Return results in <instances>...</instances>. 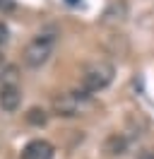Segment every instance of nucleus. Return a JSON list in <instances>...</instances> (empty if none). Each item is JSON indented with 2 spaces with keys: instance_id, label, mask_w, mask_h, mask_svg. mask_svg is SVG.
<instances>
[{
  "instance_id": "obj_9",
  "label": "nucleus",
  "mask_w": 154,
  "mask_h": 159,
  "mask_svg": "<svg viewBox=\"0 0 154 159\" xmlns=\"http://www.w3.org/2000/svg\"><path fill=\"white\" fill-rule=\"evenodd\" d=\"M12 7H15L12 0H0V10H12Z\"/></svg>"
},
{
  "instance_id": "obj_5",
  "label": "nucleus",
  "mask_w": 154,
  "mask_h": 159,
  "mask_svg": "<svg viewBox=\"0 0 154 159\" xmlns=\"http://www.w3.org/2000/svg\"><path fill=\"white\" fill-rule=\"evenodd\" d=\"M53 145L48 140H31L22 149V159H53Z\"/></svg>"
},
{
  "instance_id": "obj_10",
  "label": "nucleus",
  "mask_w": 154,
  "mask_h": 159,
  "mask_svg": "<svg viewBox=\"0 0 154 159\" xmlns=\"http://www.w3.org/2000/svg\"><path fill=\"white\" fill-rule=\"evenodd\" d=\"M140 159H154V149H144L140 154Z\"/></svg>"
},
{
  "instance_id": "obj_8",
  "label": "nucleus",
  "mask_w": 154,
  "mask_h": 159,
  "mask_svg": "<svg viewBox=\"0 0 154 159\" xmlns=\"http://www.w3.org/2000/svg\"><path fill=\"white\" fill-rule=\"evenodd\" d=\"M7 36H10V31H7V27H5V24H2V22H0V46H2V43H5V41H7Z\"/></svg>"
},
{
  "instance_id": "obj_2",
  "label": "nucleus",
  "mask_w": 154,
  "mask_h": 159,
  "mask_svg": "<svg viewBox=\"0 0 154 159\" xmlns=\"http://www.w3.org/2000/svg\"><path fill=\"white\" fill-rule=\"evenodd\" d=\"M92 109V94H87L82 89H75V92H65L53 99V111L63 118H72V116H79L84 111Z\"/></svg>"
},
{
  "instance_id": "obj_11",
  "label": "nucleus",
  "mask_w": 154,
  "mask_h": 159,
  "mask_svg": "<svg viewBox=\"0 0 154 159\" xmlns=\"http://www.w3.org/2000/svg\"><path fill=\"white\" fill-rule=\"evenodd\" d=\"M70 2H72V5H77V0H70Z\"/></svg>"
},
{
  "instance_id": "obj_6",
  "label": "nucleus",
  "mask_w": 154,
  "mask_h": 159,
  "mask_svg": "<svg viewBox=\"0 0 154 159\" xmlns=\"http://www.w3.org/2000/svg\"><path fill=\"white\" fill-rule=\"evenodd\" d=\"M27 120L31 123V125H46L48 116H46V111H43V109L34 106V109H29V113H27Z\"/></svg>"
},
{
  "instance_id": "obj_7",
  "label": "nucleus",
  "mask_w": 154,
  "mask_h": 159,
  "mask_svg": "<svg viewBox=\"0 0 154 159\" xmlns=\"http://www.w3.org/2000/svg\"><path fill=\"white\" fill-rule=\"evenodd\" d=\"M123 149H125V142L120 138H111L108 140V152H111V154H123Z\"/></svg>"
},
{
  "instance_id": "obj_4",
  "label": "nucleus",
  "mask_w": 154,
  "mask_h": 159,
  "mask_svg": "<svg viewBox=\"0 0 154 159\" xmlns=\"http://www.w3.org/2000/svg\"><path fill=\"white\" fill-rule=\"evenodd\" d=\"M19 101H22V89H19L17 82H12V84H0V109L12 113V111H17Z\"/></svg>"
},
{
  "instance_id": "obj_3",
  "label": "nucleus",
  "mask_w": 154,
  "mask_h": 159,
  "mask_svg": "<svg viewBox=\"0 0 154 159\" xmlns=\"http://www.w3.org/2000/svg\"><path fill=\"white\" fill-rule=\"evenodd\" d=\"M53 46H56V36L53 34H38V36H34L27 43V48H24V63L29 68H41L51 58Z\"/></svg>"
},
{
  "instance_id": "obj_1",
  "label": "nucleus",
  "mask_w": 154,
  "mask_h": 159,
  "mask_svg": "<svg viewBox=\"0 0 154 159\" xmlns=\"http://www.w3.org/2000/svg\"><path fill=\"white\" fill-rule=\"evenodd\" d=\"M116 68L106 60H94L82 70V77H79V89L87 94H94V92L106 89L111 82H113Z\"/></svg>"
}]
</instances>
